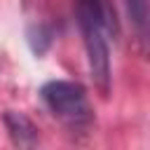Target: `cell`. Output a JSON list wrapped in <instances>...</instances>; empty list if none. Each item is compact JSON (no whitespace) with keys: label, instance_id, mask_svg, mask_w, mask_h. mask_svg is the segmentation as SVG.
<instances>
[{"label":"cell","instance_id":"obj_1","mask_svg":"<svg viewBox=\"0 0 150 150\" xmlns=\"http://www.w3.org/2000/svg\"><path fill=\"white\" fill-rule=\"evenodd\" d=\"M77 23L87 52L94 84L103 96L110 91V38H117L120 23L110 0H77Z\"/></svg>","mask_w":150,"mask_h":150},{"label":"cell","instance_id":"obj_2","mask_svg":"<svg viewBox=\"0 0 150 150\" xmlns=\"http://www.w3.org/2000/svg\"><path fill=\"white\" fill-rule=\"evenodd\" d=\"M42 103L49 108V112L68 127L73 134L75 131H87L94 124V110L89 103V96L80 82L70 80H49L40 89Z\"/></svg>","mask_w":150,"mask_h":150},{"label":"cell","instance_id":"obj_3","mask_svg":"<svg viewBox=\"0 0 150 150\" xmlns=\"http://www.w3.org/2000/svg\"><path fill=\"white\" fill-rule=\"evenodd\" d=\"M2 122H5V129L12 138L14 145L19 148H35L40 143V136H38V127L33 124L30 117H26L23 112H16V110H7L2 115Z\"/></svg>","mask_w":150,"mask_h":150},{"label":"cell","instance_id":"obj_4","mask_svg":"<svg viewBox=\"0 0 150 150\" xmlns=\"http://www.w3.org/2000/svg\"><path fill=\"white\" fill-rule=\"evenodd\" d=\"M127 5V14H129V21H131V28L136 30V38L141 42V47L145 49V42H148V0H124Z\"/></svg>","mask_w":150,"mask_h":150}]
</instances>
